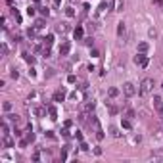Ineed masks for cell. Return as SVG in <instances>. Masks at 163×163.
I'll use <instances>...</instances> for the list:
<instances>
[{
  "mask_svg": "<svg viewBox=\"0 0 163 163\" xmlns=\"http://www.w3.org/2000/svg\"><path fill=\"white\" fill-rule=\"evenodd\" d=\"M94 107H96V102H94V100H88V102L83 106V111H84V113H92Z\"/></svg>",
  "mask_w": 163,
  "mask_h": 163,
  "instance_id": "obj_10",
  "label": "cell"
},
{
  "mask_svg": "<svg viewBox=\"0 0 163 163\" xmlns=\"http://www.w3.org/2000/svg\"><path fill=\"white\" fill-rule=\"evenodd\" d=\"M61 136H65V138H69V130H67V127H65V129L61 130Z\"/></svg>",
  "mask_w": 163,
  "mask_h": 163,
  "instance_id": "obj_45",
  "label": "cell"
},
{
  "mask_svg": "<svg viewBox=\"0 0 163 163\" xmlns=\"http://www.w3.org/2000/svg\"><path fill=\"white\" fill-rule=\"evenodd\" d=\"M42 40V44H46V46H52V42H54V35L52 33H48V35L44 37V38H40Z\"/></svg>",
  "mask_w": 163,
  "mask_h": 163,
  "instance_id": "obj_16",
  "label": "cell"
},
{
  "mask_svg": "<svg viewBox=\"0 0 163 163\" xmlns=\"http://www.w3.org/2000/svg\"><path fill=\"white\" fill-rule=\"evenodd\" d=\"M52 100L54 102H65V90H56V92H54V96H52Z\"/></svg>",
  "mask_w": 163,
  "mask_h": 163,
  "instance_id": "obj_9",
  "label": "cell"
},
{
  "mask_svg": "<svg viewBox=\"0 0 163 163\" xmlns=\"http://www.w3.org/2000/svg\"><path fill=\"white\" fill-rule=\"evenodd\" d=\"M63 125H65V127H67V129H69V127H71V125H73V121H71V119H67V121H65V123H63Z\"/></svg>",
  "mask_w": 163,
  "mask_h": 163,
  "instance_id": "obj_48",
  "label": "cell"
},
{
  "mask_svg": "<svg viewBox=\"0 0 163 163\" xmlns=\"http://www.w3.org/2000/svg\"><path fill=\"white\" fill-rule=\"evenodd\" d=\"M79 146H81V150H83V152H88V150H90V148H88V144H86L84 140H81V144H79Z\"/></svg>",
  "mask_w": 163,
  "mask_h": 163,
  "instance_id": "obj_33",
  "label": "cell"
},
{
  "mask_svg": "<svg viewBox=\"0 0 163 163\" xmlns=\"http://www.w3.org/2000/svg\"><path fill=\"white\" fill-rule=\"evenodd\" d=\"M67 83H69V84H75V83H77V77H75V75H69V77H67Z\"/></svg>",
  "mask_w": 163,
  "mask_h": 163,
  "instance_id": "obj_35",
  "label": "cell"
},
{
  "mask_svg": "<svg viewBox=\"0 0 163 163\" xmlns=\"http://www.w3.org/2000/svg\"><path fill=\"white\" fill-rule=\"evenodd\" d=\"M88 10H90V4H88V2H84V4H83V12L86 14V12H88Z\"/></svg>",
  "mask_w": 163,
  "mask_h": 163,
  "instance_id": "obj_42",
  "label": "cell"
},
{
  "mask_svg": "<svg viewBox=\"0 0 163 163\" xmlns=\"http://www.w3.org/2000/svg\"><path fill=\"white\" fill-rule=\"evenodd\" d=\"M10 75H12V79H17V77H19L17 69H10Z\"/></svg>",
  "mask_w": 163,
  "mask_h": 163,
  "instance_id": "obj_36",
  "label": "cell"
},
{
  "mask_svg": "<svg viewBox=\"0 0 163 163\" xmlns=\"http://www.w3.org/2000/svg\"><path fill=\"white\" fill-rule=\"evenodd\" d=\"M133 61L138 65V67H148V63H150V58L146 56V54H142V52H136V56L133 58Z\"/></svg>",
  "mask_w": 163,
  "mask_h": 163,
  "instance_id": "obj_3",
  "label": "cell"
},
{
  "mask_svg": "<svg viewBox=\"0 0 163 163\" xmlns=\"http://www.w3.org/2000/svg\"><path fill=\"white\" fill-rule=\"evenodd\" d=\"M21 134H23V133H21V130H19V129H14V136H17V138H19Z\"/></svg>",
  "mask_w": 163,
  "mask_h": 163,
  "instance_id": "obj_46",
  "label": "cell"
},
{
  "mask_svg": "<svg viewBox=\"0 0 163 163\" xmlns=\"http://www.w3.org/2000/svg\"><path fill=\"white\" fill-rule=\"evenodd\" d=\"M35 27H37L38 31H40V29H44V27H46V19H44V17L37 19V21H35Z\"/></svg>",
  "mask_w": 163,
  "mask_h": 163,
  "instance_id": "obj_18",
  "label": "cell"
},
{
  "mask_svg": "<svg viewBox=\"0 0 163 163\" xmlns=\"http://www.w3.org/2000/svg\"><path fill=\"white\" fill-rule=\"evenodd\" d=\"M33 161H40V154H38V152H35V154H33Z\"/></svg>",
  "mask_w": 163,
  "mask_h": 163,
  "instance_id": "obj_44",
  "label": "cell"
},
{
  "mask_svg": "<svg viewBox=\"0 0 163 163\" xmlns=\"http://www.w3.org/2000/svg\"><path fill=\"white\" fill-rule=\"evenodd\" d=\"M161 88H163V83H161Z\"/></svg>",
  "mask_w": 163,
  "mask_h": 163,
  "instance_id": "obj_53",
  "label": "cell"
},
{
  "mask_svg": "<svg viewBox=\"0 0 163 163\" xmlns=\"http://www.w3.org/2000/svg\"><path fill=\"white\" fill-rule=\"evenodd\" d=\"M127 117H129V119H134V117H136V111H134V110H127Z\"/></svg>",
  "mask_w": 163,
  "mask_h": 163,
  "instance_id": "obj_34",
  "label": "cell"
},
{
  "mask_svg": "<svg viewBox=\"0 0 163 163\" xmlns=\"http://www.w3.org/2000/svg\"><path fill=\"white\" fill-rule=\"evenodd\" d=\"M148 35H150L152 38H156V37H157V31H156V29H150V31H148Z\"/></svg>",
  "mask_w": 163,
  "mask_h": 163,
  "instance_id": "obj_37",
  "label": "cell"
},
{
  "mask_svg": "<svg viewBox=\"0 0 163 163\" xmlns=\"http://www.w3.org/2000/svg\"><path fill=\"white\" fill-rule=\"evenodd\" d=\"M94 154L96 156H102V148H94Z\"/></svg>",
  "mask_w": 163,
  "mask_h": 163,
  "instance_id": "obj_47",
  "label": "cell"
},
{
  "mask_svg": "<svg viewBox=\"0 0 163 163\" xmlns=\"http://www.w3.org/2000/svg\"><path fill=\"white\" fill-rule=\"evenodd\" d=\"M65 16H67V17H75V16H77V14H75V8L67 6V8H65Z\"/></svg>",
  "mask_w": 163,
  "mask_h": 163,
  "instance_id": "obj_24",
  "label": "cell"
},
{
  "mask_svg": "<svg viewBox=\"0 0 163 163\" xmlns=\"http://www.w3.org/2000/svg\"><path fill=\"white\" fill-rule=\"evenodd\" d=\"M90 58H100V50H98V48H90Z\"/></svg>",
  "mask_w": 163,
  "mask_h": 163,
  "instance_id": "obj_29",
  "label": "cell"
},
{
  "mask_svg": "<svg viewBox=\"0 0 163 163\" xmlns=\"http://www.w3.org/2000/svg\"><path fill=\"white\" fill-rule=\"evenodd\" d=\"M60 2H61V0H54V4H56V6H60Z\"/></svg>",
  "mask_w": 163,
  "mask_h": 163,
  "instance_id": "obj_50",
  "label": "cell"
},
{
  "mask_svg": "<svg viewBox=\"0 0 163 163\" xmlns=\"http://www.w3.org/2000/svg\"><path fill=\"white\" fill-rule=\"evenodd\" d=\"M52 75H54V69H50V67H48V69H46V73H44V77H46V79H50Z\"/></svg>",
  "mask_w": 163,
  "mask_h": 163,
  "instance_id": "obj_38",
  "label": "cell"
},
{
  "mask_svg": "<svg viewBox=\"0 0 163 163\" xmlns=\"http://www.w3.org/2000/svg\"><path fill=\"white\" fill-rule=\"evenodd\" d=\"M58 31H61V33L69 31V25H67V23H58Z\"/></svg>",
  "mask_w": 163,
  "mask_h": 163,
  "instance_id": "obj_32",
  "label": "cell"
},
{
  "mask_svg": "<svg viewBox=\"0 0 163 163\" xmlns=\"http://www.w3.org/2000/svg\"><path fill=\"white\" fill-rule=\"evenodd\" d=\"M148 50H150V44H148V42H138V46H136V52L148 54Z\"/></svg>",
  "mask_w": 163,
  "mask_h": 163,
  "instance_id": "obj_12",
  "label": "cell"
},
{
  "mask_svg": "<svg viewBox=\"0 0 163 163\" xmlns=\"http://www.w3.org/2000/svg\"><path fill=\"white\" fill-rule=\"evenodd\" d=\"M90 125L94 127L96 138H98V140H104V138H106V134H104V130H102V127H100V121H98V117H96V115H92V119H90Z\"/></svg>",
  "mask_w": 163,
  "mask_h": 163,
  "instance_id": "obj_2",
  "label": "cell"
},
{
  "mask_svg": "<svg viewBox=\"0 0 163 163\" xmlns=\"http://www.w3.org/2000/svg\"><path fill=\"white\" fill-rule=\"evenodd\" d=\"M123 94L127 96V98H133V96H136V86L130 83V81H127V83H123Z\"/></svg>",
  "mask_w": 163,
  "mask_h": 163,
  "instance_id": "obj_4",
  "label": "cell"
},
{
  "mask_svg": "<svg viewBox=\"0 0 163 163\" xmlns=\"http://www.w3.org/2000/svg\"><path fill=\"white\" fill-rule=\"evenodd\" d=\"M33 2H35V4H40V0H33Z\"/></svg>",
  "mask_w": 163,
  "mask_h": 163,
  "instance_id": "obj_52",
  "label": "cell"
},
{
  "mask_svg": "<svg viewBox=\"0 0 163 163\" xmlns=\"http://www.w3.org/2000/svg\"><path fill=\"white\" fill-rule=\"evenodd\" d=\"M110 134H111L113 138H121V136H123V133H121L117 127H110Z\"/></svg>",
  "mask_w": 163,
  "mask_h": 163,
  "instance_id": "obj_17",
  "label": "cell"
},
{
  "mask_svg": "<svg viewBox=\"0 0 163 163\" xmlns=\"http://www.w3.org/2000/svg\"><path fill=\"white\" fill-rule=\"evenodd\" d=\"M123 8H125L123 0H115V12H123Z\"/></svg>",
  "mask_w": 163,
  "mask_h": 163,
  "instance_id": "obj_25",
  "label": "cell"
},
{
  "mask_svg": "<svg viewBox=\"0 0 163 163\" xmlns=\"http://www.w3.org/2000/svg\"><path fill=\"white\" fill-rule=\"evenodd\" d=\"M154 79H150V77H146V79H142V83H140V94L142 96H150L152 92H154Z\"/></svg>",
  "mask_w": 163,
  "mask_h": 163,
  "instance_id": "obj_1",
  "label": "cell"
},
{
  "mask_svg": "<svg viewBox=\"0 0 163 163\" xmlns=\"http://www.w3.org/2000/svg\"><path fill=\"white\" fill-rule=\"evenodd\" d=\"M38 12H40V16H42V17H48V16H50L48 6H40V8H38Z\"/></svg>",
  "mask_w": 163,
  "mask_h": 163,
  "instance_id": "obj_23",
  "label": "cell"
},
{
  "mask_svg": "<svg viewBox=\"0 0 163 163\" xmlns=\"http://www.w3.org/2000/svg\"><path fill=\"white\" fill-rule=\"evenodd\" d=\"M46 111H48V106H46V104H44V106H37L35 110H33V113H35V117H38V119L46 117Z\"/></svg>",
  "mask_w": 163,
  "mask_h": 163,
  "instance_id": "obj_6",
  "label": "cell"
},
{
  "mask_svg": "<svg viewBox=\"0 0 163 163\" xmlns=\"http://www.w3.org/2000/svg\"><path fill=\"white\" fill-rule=\"evenodd\" d=\"M6 2H8V4H10V6H12V4H14V0H6Z\"/></svg>",
  "mask_w": 163,
  "mask_h": 163,
  "instance_id": "obj_51",
  "label": "cell"
},
{
  "mask_svg": "<svg viewBox=\"0 0 163 163\" xmlns=\"http://www.w3.org/2000/svg\"><path fill=\"white\" fill-rule=\"evenodd\" d=\"M154 4H157V6H161V8H163V0H154Z\"/></svg>",
  "mask_w": 163,
  "mask_h": 163,
  "instance_id": "obj_49",
  "label": "cell"
},
{
  "mask_svg": "<svg viewBox=\"0 0 163 163\" xmlns=\"http://www.w3.org/2000/svg\"><path fill=\"white\" fill-rule=\"evenodd\" d=\"M125 35V23L123 21H119L117 23V37H123Z\"/></svg>",
  "mask_w": 163,
  "mask_h": 163,
  "instance_id": "obj_20",
  "label": "cell"
},
{
  "mask_svg": "<svg viewBox=\"0 0 163 163\" xmlns=\"http://www.w3.org/2000/svg\"><path fill=\"white\" fill-rule=\"evenodd\" d=\"M25 12H27V16H29V17H35V16H37V8H35V6H27Z\"/></svg>",
  "mask_w": 163,
  "mask_h": 163,
  "instance_id": "obj_22",
  "label": "cell"
},
{
  "mask_svg": "<svg viewBox=\"0 0 163 163\" xmlns=\"http://www.w3.org/2000/svg\"><path fill=\"white\" fill-rule=\"evenodd\" d=\"M83 42H84L86 46H92V44H94V38H92V37H84V38H83Z\"/></svg>",
  "mask_w": 163,
  "mask_h": 163,
  "instance_id": "obj_31",
  "label": "cell"
},
{
  "mask_svg": "<svg viewBox=\"0 0 163 163\" xmlns=\"http://www.w3.org/2000/svg\"><path fill=\"white\" fill-rule=\"evenodd\" d=\"M48 138H56V134H54V130H46V133H44Z\"/></svg>",
  "mask_w": 163,
  "mask_h": 163,
  "instance_id": "obj_43",
  "label": "cell"
},
{
  "mask_svg": "<svg viewBox=\"0 0 163 163\" xmlns=\"http://www.w3.org/2000/svg\"><path fill=\"white\" fill-rule=\"evenodd\" d=\"M12 16L16 17V21H17V23H21V16H19V12H17L16 8H12Z\"/></svg>",
  "mask_w": 163,
  "mask_h": 163,
  "instance_id": "obj_30",
  "label": "cell"
},
{
  "mask_svg": "<svg viewBox=\"0 0 163 163\" xmlns=\"http://www.w3.org/2000/svg\"><path fill=\"white\" fill-rule=\"evenodd\" d=\"M154 110L161 115V119H163V98L159 96V94H154Z\"/></svg>",
  "mask_w": 163,
  "mask_h": 163,
  "instance_id": "obj_5",
  "label": "cell"
},
{
  "mask_svg": "<svg viewBox=\"0 0 163 163\" xmlns=\"http://www.w3.org/2000/svg\"><path fill=\"white\" fill-rule=\"evenodd\" d=\"M73 37H75V40H83L84 38V27L83 25H77L73 29Z\"/></svg>",
  "mask_w": 163,
  "mask_h": 163,
  "instance_id": "obj_8",
  "label": "cell"
},
{
  "mask_svg": "<svg viewBox=\"0 0 163 163\" xmlns=\"http://www.w3.org/2000/svg\"><path fill=\"white\" fill-rule=\"evenodd\" d=\"M12 107H14V106H12V102H4V104H2V110H4L6 113L12 111Z\"/></svg>",
  "mask_w": 163,
  "mask_h": 163,
  "instance_id": "obj_26",
  "label": "cell"
},
{
  "mask_svg": "<svg viewBox=\"0 0 163 163\" xmlns=\"http://www.w3.org/2000/svg\"><path fill=\"white\" fill-rule=\"evenodd\" d=\"M121 129H125V130H130V129H133V119L123 117V119H121Z\"/></svg>",
  "mask_w": 163,
  "mask_h": 163,
  "instance_id": "obj_11",
  "label": "cell"
},
{
  "mask_svg": "<svg viewBox=\"0 0 163 163\" xmlns=\"http://www.w3.org/2000/svg\"><path fill=\"white\" fill-rule=\"evenodd\" d=\"M2 136H10V127H8V119H4V123H2Z\"/></svg>",
  "mask_w": 163,
  "mask_h": 163,
  "instance_id": "obj_21",
  "label": "cell"
},
{
  "mask_svg": "<svg viewBox=\"0 0 163 163\" xmlns=\"http://www.w3.org/2000/svg\"><path fill=\"white\" fill-rule=\"evenodd\" d=\"M2 146H4V148H14L16 142H14V140L10 138V136H4V138H2Z\"/></svg>",
  "mask_w": 163,
  "mask_h": 163,
  "instance_id": "obj_14",
  "label": "cell"
},
{
  "mask_svg": "<svg viewBox=\"0 0 163 163\" xmlns=\"http://www.w3.org/2000/svg\"><path fill=\"white\" fill-rule=\"evenodd\" d=\"M23 60L27 61V63H35V56H33V54H29V52H23Z\"/></svg>",
  "mask_w": 163,
  "mask_h": 163,
  "instance_id": "obj_19",
  "label": "cell"
},
{
  "mask_svg": "<svg viewBox=\"0 0 163 163\" xmlns=\"http://www.w3.org/2000/svg\"><path fill=\"white\" fill-rule=\"evenodd\" d=\"M37 35H38V29H37L35 25H33L31 29H27V37H29L31 40H35V38H37Z\"/></svg>",
  "mask_w": 163,
  "mask_h": 163,
  "instance_id": "obj_13",
  "label": "cell"
},
{
  "mask_svg": "<svg viewBox=\"0 0 163 163\" xmlns=\"http://www.w3.org/2000/svg\"><path fill=\"white\" fill-rule=\"evenodd\" d=\"M6 54H8V44L4 42V44H2V56H4V58H6Z\"/></svg>",
  "mask_w": 163,
  "mask_h": 163,
  "instance_id": "obj_41",
  "label": "cell"
},
{
  "mask_svg": "<svg viewBox=\"0 0 163 163\" xmlns=\"http://www.w3.org/2000/svg\"><path fill=\"white\" fill-rule=\"evenodd\" d=\"M6 119H8V121H12V123H17L19 115H16V113H8V115H6Z\"/></svg>",
  "mask_w": 163,
  "mask_h": 163,
  "instance_id": "obj_28",
  "label": "cell"
},
{
  "mask_svg": "<svg viewBox=\"0 0 163 163\" xmlns=\"http://www.w3.org/2000/svg\"><path fill=\"white\" fill-rule=\"evenodd\" d=\"M75 138H77L79 142H81V140H83V133H81V130H75Z\"/></svg>",
  "mask_w": 163,
  "mask_h": 163,
  "instance_id": "obj_40",
  "label": "cell"
},
{
  "mask_svg": "<svg viewBox=\"0 0 163 163\" xmlns=\"http://www.w3.org/2000/svg\"><path fill=\"white\" fill-rule=\"evenodd\" d=\"M119 94H121V90H119V88H117V86H111V88H110V90H107V96H110V98H111V100H113V98H117Z\"/></svg>",
  "mask_w": 163,
  "mask_h": 163,
  "instance_id": "obj_15",
  "label": "cell"
},
{
  "mask_svg": "<svg viewBox=\"0 0 163 163\" xmlns=\"http://www.w3.org/2000/svg\"><path fill=\"white\" fill-rule=\"evenodd\" d=\"M69 52H71V42H67V40L61 42L60 44V56L65 58V56H69Z\"/></svg>",
  "mask_w": 163,
  "mask_h": 163,
  "instance_id": "obj_7",
  "label": "cell"
},
{
  "mask_svg": "<svg viewBox=\"0 0 163 163\" xmlns=\"http://www.w3.org/2000/svg\"><path fill=\"white\" fill-rule=\"evenodd\" d=\"M86 88H88V83H84V81H83V83L79 84V90H86Z\"/></svg>",
  "mask_w": 163,
  "mask_h": 163,
  "instance_id": "obj_39",
  "label": "cell"
},
{
  "mask_svg": "<svg viewBox=\"0 0 163 163\" xmlns=\"http://www.w3.org/2000/svg\"><path fill=\"white\" fill-rule=\"evenodd\" d=\"M48 113H50V119H56V115H58V111H56L54 106H48Z\"/></svg>",
  "mask_w": 163,
  "mask_h": 163,
  "instance_id": "obj_27",
  "label": "cell"
}]
</instances>
